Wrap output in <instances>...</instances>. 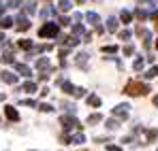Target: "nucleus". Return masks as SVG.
Returning a JSON list of instances; mask_svg holds the SVG:
<instances>
[{
  "instance_id": "nucleus-1",
  "label": "nucleus",
  "mask_w": 158,
  "mask_h": 151,
  "mask_svg": "<svg viewBox=\"0 0 158 151\" xmlns=\"http://www.w3.org/2000/svg\"><path fill=\"white\" fill-rule=\"evenodd\" d=\"M58 32H60V28L53 24V22H47V24L39 30V36H41V38H56Z\"/></svg>"
},
{
  "instance_id": "nucleus-2",
  "label": "nucleus",
  "mask_w": 158,
  "mask_h": 151,
  "mask_svg": "<svg viewBox=\"0 0 158 151\" xmlns=\"http://www.w3.org/2000/svg\"><path fill=\"white\" fill-rule=\"evenodd\" d=\"M148 92H150V87L148 85H141V83H128V87H126V94H131V96L148 94Z\"/></svg>"
},
{
  "instance_id": "nucleus-3",
  "label": "nucleus",
  "mask_w": 158,
  "mask_h": 151,
  "mask_svg": "<svg viewBox=\"0 0 158 151\" xmlns=\"http://www.w3.org/2000/svg\"><path fill=\"white\" fill-rule=\"evenodd\" d=\"M128 109H131L128 104H118V106L113 109V115L120 117V119H126V117H128Z\"/></svg>"
},
{
  "instance_id": "nucleus-4",
  "label": "nucleus",
  "mask_w": 158,
  "mask_h": 151,
  "mask_svg": "<svg viewBox=\"0 0 158 151\" xmlns=\"http://www.w3.org/2000/svg\"><path fill=\"white\" fill-rule=\"evenodd\" d=\"M60 121L64 124V128H66V130H71V128H81L77 119H75V117H69V115H64V117H62Z\"/></svg>"
},
{
  "instance_id": "nucleus-5",
  "label": "nucleus",
  "mask_w": 158,
  "mask_h": 151,
  "mask_svg": "<svg viewBox=\"0 0 158 151\" xmlns=\"http://www.w3.org/2000/svg\"><path fill=\"white\" fill-rule=\"evenodd\" d=\"M28 28H30V19L26 15H19L17 17V30H28Z\"/></svg>"
},
{
  "instance_id": "nucleus-6",
  "label": "nucleus",
  "mask_w": 158,
  "mask_h": 151,
  "mask_svg": "<svg viewBox=\"0 0 158 151\" xmlns=\"http://www.w3.org/2000/svg\"><path fill=\"white\" fill-rule=\"evenodd\" d=\"M2 81H4V83H9V85H13V83H17V75H13V73H9V70H4V73H2Z\"/></svg>"
},
{
  "instance_id": "nucleus-7",
  "label": "nucleus",
  "mask_w": 158,
  "mask_h": 151,
  "mask_svg": "<svg viewBox=\"0 0 158 151\" xmlns=\"http://www.w3.org/2000/svg\"><path fill=\"white\" fill-rule=\"evenodd\" d=\"M4 113H6V117H9L11 121H17V119H19V113H17L13 106H6V109H4Z\"/></svg>"
},
{
  "instance_id": "nucleus-8",
  "label": "nucleus",
  "mask_w": 158,
  "mask_h": 151,
  "mask_svg": "<svg viewBox=\"0 0 158 151\" xmlns=\"http://www.w3.org/2000/svg\"><path fill=\"white\" fill-rule=\"evenodd\" d=\"M85 19H88V24H92V26H98V24H101V17H98L96 13H90V11L85 13Z\"/></svg>"
},
{
  "instance_id": "nucleus-9",
  "label": "nucleus",
  "mask_w": 158,
  "mask_h": 151,
  "mask_svg": "<svg viewBox=\"0 0 158 151\" xmlns=\"http://www.w3.org/2000/svg\"><path fill=\"white\" fill-rule=\"evenodd\" d=\"M75 62H77V66H81V68H85V62H88V53H77V58H75Z\"/></svg>"
},
{
  "instance_id": "nucleus-10",
  "label": "nucleus",
  "mask_w": 158,
  "mask_h": 151,
  "mask_svg": "<svg viewBox=\"0 0 158 151\" xmlns=\"http://www.w3.org/2000/svg\"><path fill=\"white\" fill-rule=\"evenodd\" d=\"M71 143H73V145H83V143H85V136H83L81 132H77V134L71 136Z\"/></svg>"
},
{
  "instance_id": "nucleus-11",
  "label": "nucleus",
  "mask_w": 158,
  "mask_h": 151,
  "mask_svg": "<svg viewBox=\"0 0 158 151\" xmlns=\"http://www.w3.org/2000/svg\"><path fill=\"white\" fill-rule=\"evenodd\" d=\"M58 9H60L62 13H66V11H71V9H73V4H71L69 0H60V2H58Z\"/></svg>"
},
{
  "instance_id": "nucleus-12",
  "label": "nucleus",
  "mask_w": 158,
  "mask_h": 151,
  "mask_svg": "<svg viewBox=\"0 0 158 151\" xmlns=\"http://www.w3.org/2000/svg\"><path fill=\"white\" fill-rule=\"evenodd\" d=\"M107 30H109V32H115V30H118V19H115V17H109V19H107Z\"/></svg>"
},
{
  "instance_id": "nucleus-13",
  "label": "nucleus",
  "mask_w": 158,
  "mask_h": 151,
  "mask_svg": "<svg viewBox=\"0 0 158 151\" xmlns=\"http://www.w3.org/2000/svg\"><path fill=\"white\" fill-rule=\"evenodd\" d=\"M15 68H17V73L24 77H30V68H28L26 64H15Z\"/></svg>"
},
{
  "instance_id": "nucleus-14",
  "label": "nucleus",
  "mask_w": 158,
  "mask_h": 151,
  "mask_svg": "<svg viewBox=\"0 0 158 151\" xmlns=\"http://www.w3.org/2000/svg\"><path fill=\"white\" fill-rule=\"evenodd\" d=\"M60 85H62V89H64L66 94H75V87H73V83H69V81H62Z\"/></svg>"
},
{
  "instance_id": "nucleus-15",
  "label": "nucleus",
  "mask_w": 158,
  "mask_h": 151,
  "mask_svg": "<svg viewBox=\"0 0 158 151\" xmlns=\"http://www.w3.org/2000/svg\"><path fill=\"white\" fill-rule=\"evenodd\" d=\"M88 104H92V106H101V98L92 94V96H88Z\"/></svg>"
},
{
  "instance_id": "nucleus-16",
  "label": "nucleus",
  "mask_w": 158,
  "mask_h": 151,
  "mask_svg": "<svg viewBox=\"0 0 158 151\" xmlns=\"http://www.w3.org/2000/svg\"><path fill=\"white\" fill-rule=\"evenodd\" d=\"M36 68H49V60H47V58L36 60Z\"/></svg>"
},
{
  "instance_id": "nucleus-17",
  "label": "nucleus",
  "mask_w": 158,
  "mask_h": 151,
  "mask_svg": "<svg viewBox=\"0 0 158 151\" xmlns=\"http://www.w3.org/2000/svg\"><path fill=\"white\" fill-rule=\"evenodd\" d=\"M11 26H13V19L11 17H2L0 19V28H11Z\"/></svg>"
},
{
  "instance_id": "nucleus-18",
  "label": "nucleus",
  "mask_w": 158,
  "mask_h": 151,
  "mask_svg": "<svg viewBox=\"0 0 158 151\" xmlns=\"http://www.w3.org/2000/svg\"><path fill=\"white\" fill-rule=\"evenodd\" d=\"M107 128H109V130H118V128H120V121H118V119H107Z\"/></svg>"
},
{
  "instance_id": "nucleus-19",
  "label": "nucleus",
  "mask_w": 158,
  "mask_h": 151,
  "mask_svg": "<svg viewBox=\"0 0 158 151\" xmlns=\"http://www.w3.org/2000/svg\"><path fill=\"white\" fill-rule=\"evenodd\" d=\"M24 92H30V94L36 92V85H34L32 81H28V83H24Z\"/></svg>"
},
{
  "instance_id": "nucleus-20",
  "label": "nucleus",
  "mask_w": 158,
  "mask_h": 151,
  "mask_svg": "<svg viewBox=\"0 0 158 151\" xmlns=\"http://www.w3.org/2000/svg\"><path fill=\"white\" fill-rule=\"evenodd\" d=\"M19 47H22V49H32V41L22 38V41H19Z\"/></svg>"
},
{
  "instance_id": "nucleus-21",
  "label": "nucleus",
  "mask_w": 158,
  "mask_h": 151,
  "mask_svg": "<svg viewBox=\"0 0 158 151\" xmlns=\"http://www.w3.org/2000/svg\"><path fill=\"white\" fill-rule=\"evenodd\" d=\"M101 119H103V117H101L98 113H94V115H90V117H88V124H98Z\"/></svg>"
},
{
  "instance_id": "nucleus-22",
  "label": "nucleus",
  "mask_w": 158,
  "mask_h": 151,
  "mask_svg": "<svg viewBox=\"0 0 158 151\" xmlns=\"http://www.w3.org/2000/svg\"><path fill=\"white\" fill-rule=\"evenodd\" d=\"M131 13H128V11H122V13H120V19H122V22H124V24H128V22H131Z\"/></svg>"
},
{
  "instance_id": "nucleus-23",
  "label": "nucleus",
  "mask_w": 158,
  "mask_h": 151,
  "mask_svg": "<svg viewBox=\"0 0 158 151\" xmlns=\"http://www.w3.org/2000/svg\"><path fill=\"white\" fill-rule=\"evenodd\" d=\"M115 51H118L115 45H105V47H103V53H115Z\"/></svg>"
},
{
  "instance_id": "nucleus-24",
  "label": "nucleus",
  "mask_w": 158,
  "mask_h": 151,
  "mask_svg": "<svg viewBox=\"0 0 158 151\" xmlns=\"http://www.w3.org/2000/svg\"><path fill=\"white\" fill-rule=\"evenodd\" d=\"M26 13H30V15H34V13H36V4H34V2L26 4Z\"/></svg>"
},
{
  "instance_id": "nucleus-25",
  "label": "nucleus",
  "mask_w": 158,
  "mask_h": 151,
  "mask_svg": "<svg viewBox=\"0 0 158 151\" xmlns=\"http://www.w3.org/2000/svg\"><path fill=\"white\" fill-rule=\"evenodd\" d=\"M66 41H69V45H71V47H73V45H79V43H81V41H79V36H77V34H75V36H69Z\"/></svg>"
},
{
  "instance_id": "nucleus-26",
  "label": "nucleus",
  "mask_w": 158,
  "mask_h": 151,
  "mask_svg": "<svg viewBox=\"0 0 158 151\" xmlns=\"http://www.w3.org/2000/svg\"><path fill=\"white\" fill-rule=\"evenodd\" d=\"M139 19H148V11H143V9H137V13H135Z\"/></svg>"
},
{
  "instance_id": "nucleus-27",
  "label": "nucleus",
  "mask_w": 158,
  "mask_h": 151,
  "mask_svg": "<svg viewBox=\"0 0 158 151\" xmlns=\"http://www.w3.org/2000/svg\"><path fill=\"white\" fill-rule=\"evenodd\" d=\"M145 79H152V77H158V68H152V70H148V73H145Z\"/></svg>"
},
{
  "instance_id": "nucleus-28",
  "label": "nucleus",
  "mask_w": 158,
  "mask_h": 151,
  "mask_svg": "<svg viewBox=\"0 0 158 151\" xmlns=\"http://www.w3.org/2000/svg\"><path fill=\"white\" fill-rule=\"evenodd\" d=\"M120 38H122V41H128V38H131V30H122V32H120Z\"/></svg>"
},
{
  "instance_id": "nucleus-29",
  "label": "nucleus",
  "mask_w": 158,
  "mask_h": 151,
  "mask_svg": "<svg viewBox=\"0 0 158 151\" xmlns=\"http://www.w3.org/2000/svg\"><path fill=\"white\" fill-rule=\"evenodd\" d=\"M39 109H41L43 113H49V111H53V106H52V104H39Z\"/></svg>"
},
{
  "instance_id": "nucleus-30",
  "label": "nucleus",
  "mask_w": 158,
  "mask_h": 151,
  "mask_svg": "<svg viewBox=\"0 0 158 151\" xmlns=\"http://www.w3.org/2000/svg\"><path fill=\"white\" fill-rule=\"evenodd\" d=\"M81 96H85V89L83 87H75V98H81Z\"/></svg>"
},
{
  "instance_id": "nucleus-31",
  "label": "nucleus",
  "mask_w": 158,
  "mask_h": 151,
  "mask_svg": "<svg viewBox=\"0 0 158 151\" xmlns=\"http://www.w3.org/2000/svg\"><path fill=\"white\" fill-rule=\"evenodd\" d=\"M141 68H143V60L137 58V60H135V70H141Z\"/></svg>"
},
{
  "instance_id": "nucleus-32",
  "label": "nucleus",
  "mask_w": 158,
  "mask_h": 151,
  "mask_svg": "<svg viewBox=\"0 0 158 151\" xmlns=\"http://www.w3.org/2000/svg\"><path fill=\"white\" fill-rule=\"evenodd\" d=\"M52 13H53V9H52V6H47V9H43V11H41V15H43V17H49Z\"/></svg>"
},
{
  "instance_id": "nucleus-33",
  "label": "nucleus",
  "mask_w": 158,
  "mask_h": 151,
  "mask_svg": "<svg viewBox=\"0 0 158 151\" xmlns=\"http://www.w3.org/2000/svg\"><path fill=\"white\" fill-rule=\"evenodd\" d=\"M73 32H75V34H83V26H81V24H77L75 28H73Z\"/></svg>"
},
{
  "instance_id": "nucleus-34",
  "label": "nucleus",
  "mask_w": 158,
  "mask_h": 151,
  "mask_svg": "<svg viewBox=\"0 0 158 151\" xmlns=\"http://www.w3.org/2000/svg\"><path fill=\"white\" fill-rule=\"evenodd\" d=\"M22 104H24V106H36L34 100H22Z\"/></svg>"
},
{
  "instance_id": "nucleus-35",
  "label": "nucleus",
  "mask_w": 158,
  "mask_h": 151,
  "mask_svg": "<svg viewBox=\"0 0 158 151\" xmlns=\"http://www.w3.org/2000/svg\"><path fill=\"white\" fill-rule=\"evenodd\" d=\"M132 53V45H126V47H124V55H131Z\"/></svg>"
},
{
  "instance_id": "nucleus-36",
  "label": "nucleus",
  "mask_w": 158,
  "mask_h": 151,
  "mask_svg": "<svg viewBox=\"0 0 158 151\" xmlns=\"http://www.w3.org/2000/svg\"><path fill=\"white\" fill-rule=\"evenodd\" d=\"M107 151H122L120 147H115V145H107Z\"/></svg>"
},
{
  "instance_id": "nucleus-37",
  "label": "nucleus",
  "mask_w": 158,
  "mask_h": 151,
  "mask_svg": "<svg viewBox=\"0 0 158 151\" xmlns=\"http://www.w3.org/2000/svg\"><path fill=\"white\" fill-rule=\"evenodd\" d=\"M156 0H139V4H154Z\"/></svg>"
},
{
  "instance_id": "nucleus-38",
  "label": "nucleus",
  "mask_w": 158,
  "mask_h": 151,
  "mask_svg": "<svg viewBox=\"0 0 158 151\" xmlns=\"http://www.w3.org/2000/svg\"><path fill=\"white\" fill-rule=\"evenodd\" d=\"M60 24H62V26H69V24H71V22H69L66 17H60Z\"/></svg>"
},
{
  "instance_id": "nucleus-39",
  "label": "nucleus",
  "mask_w": 158,
  "mask_h": 151,
  "mask_svg": "<svg viewBox=\"0 0 158 151\" xmlns=\"http://www.w3.org/2000/svg\"><path fill=\"white\" fill-rule=\"evenodd\" d=\"M2 13H4V4L0 2V15H2Z\"/></svg>"
},
{
  "instance_id": "nucleus-40",
  "label": "nucleus",
  "mask_w": 158,
  "mask_h": 151,
  "mask_svg": "<svg viewBox=\"0 0 158 151\" xmlns=\"http://www.w3.org/2000/svg\"><path fill=\"white\" fill-rule=\"evenodd\" d=\"M154 19H156V22H158V11H156V13H154Z\"/></svg>"
},
{
  "instance_id": "nucleus-41",
  "label": "nucleus",
  "mask_w": 158,
  "mask_h": 151,
  "mask_svg": "<svg viewBox=\"0 0 158 151\" xmlns=\"http://www.w3.org/2000/svg\"><path fill=\"white\" fill-rule=\"evenodd\" d=\"M154 104H156V106H158V96H156V98H154Z\"/></svg>"
},
{
  "instance_id": "nucleus-42",
  "label": "nucleus",
  "mask_w": 158,
  "mask_h": 151,
  "mask_svg": "<svg viewBox=\"0 0 158 151\" xmlns=\"http://www.w3.org/2000/svg\"><path fill=\"white\" fill-rule=\"evenodd\" d=\"M2 41H6V38H4V36H2V34H0V43H2Z\"/></svg>"
},
{
  "instance_id": "nucleus-43",
  "label": "nucleus",
  "mask_w": 158,
  "mask_h": 151,
  "mask_svg": "<svg viewBox=\"0 0 158 151\" xmlns=\"http://www.w3.org/2000/svg\"><path fill=\"white\" fill-rule=\"evenodd\" d=\"M2 100H4V94H0V102H2Z\"/></svg>"
},
{
  "instance_id": "nucleus-44",
  "label": "nucleus",
  "mask_w": 158,
  "mask_h": 151,
  "mask_svg": "<svg viewBox=\"0 0 158 151\" xmlns=\"http://www.w3.org/2000/svg\"><path fill=\"white\" fill-rule=\"evenodd\" d=\"M156 47H158V41H156Z\"/></svg>"
}]
</instances>
